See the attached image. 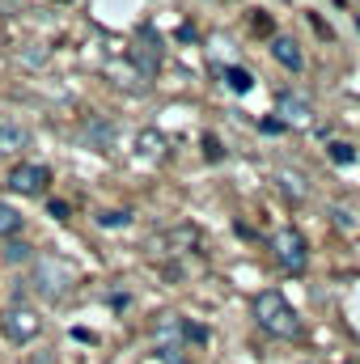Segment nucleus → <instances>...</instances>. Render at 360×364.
<instances>
[{"instance_id":"1","label":"nucleus","mask_w":360,"mask_h":364,"mask_svg":"<svg viewBox=\"0 0 360 364\" xmlns=\"http://www.w3.org/2000/svg\"><path fill=\"white\" fill-rule=\"evenodd\" d=\"M255 318H259V326H263L268 335H275V339H297V335H301L297 309H292L275 288H268V292L255 296Z\"/></svg>"},{"instance_id":"2","label":"nucleus","mask_w":360,"mask_h":364,"mask_svg":"<svg viewBox=\"0 0 360 364\" xmlns=\"http://www.w3.org/2000/svg\"><path fill=\"white\" fill-rule=\"evenodd\" d=\"M271 250H275V263H280L284 272L301 275L305 267H309V246H305L301 229H275V237H271Z\"/></svg>"},{"instance_id":"3","label":"nucleus","mask_w":360,"mask_h":364,"mask_svg":"<svg viewBox=\"0 0 360 364\" xmlns=\"http://www.w3.org/2000/svg\"><path fill=\"white\" fill-rule=\"evenodd\" d=\"M0 331H4V339H13V343H30V339L43 331V318H38L30 305H13V309L0 314Z\"/></svg>"},{"instance_id":"4","label":"nucleus","mask_w":360,"mask_h":364,"mask_svg":"<svg viewBox=\"0 0 360 364\" xmlns=\"http://www.w3.org/2000/svg\"><path fill=\"white\" fill-rule=\"evenodd\" d=\"M9 191H13V195H34V199H38V195H43V191H47V182H51V170H47V166H38V161H17V166H13V170H9Z\"/></svg>"},{"instance_id":"5","label":"nucleus","mask_w":360,"mask_h":364,"mask_svg":"<svg viewBox=\"0 0 360 364\" xmlns=\"http://www.w3.org/2000/svg\"><path fill=\"white\" fill-rule=\"evenodd\" d=\"M275 114H280V123H288V127H309L314 123V106H309V97L297 90H280L275 93Z\"/></svg>"},{"instance_id":"6","label":"nucleus","mask_w":360,"mask_h":364,"mask_svg":"<svg viewBox=\"0 0 360 364\" xmlns=\"http://www.w3.org/2000/svg\"><path fill=\"white\" fill-rule=\"evenodd\" d=\"M271 55H275V64H284L288 73H301V64H305L301 43L288 38V34H275V38H271Z\"/></svg>"},{"instance_id":"7","label":"nucleus","mask_w":360,"mask_h":364,"mask_svg":"<svg viewBox=\"0 0 360 364\" xmlns=\"http://www.w3.org/2000/svg\"><path fill=\"white\" fill-rule=\"evenodd\" d=\"M26 127L21 123H13L9 114H0V157H13V153H21L26 149Z\"/></svg>"},{"instance_id":"8","label":"nucleus","mask_w":360,"mask_h":364,"mask_svg":"<svg viewBox=\"0 0 360 364\" xmlns=\"http://www.w3.org/2000/svg\"><path fill=\"white\" fill-rule=\"evenodd\" d=\"M17 229H21V212L9 208V203H0V237H13Z\"/></svg>"},{"instance_id":"9","label":"nucleus","mask_w":360,"mask_h":364,"mask_svg":"<svg viewBox=\"0 0 360 364\" xmlns=\"http://www.w3.org/2000/svg\"><path fill=\"white\" fill-rule=\"evenodd\" d=\"M225 77H229V90L233 93H250L255 90V77H250L246 68H225Z\"/></svg>"},{"instance_id":"10","label":"nucleus","mask_w":360,"mask_h":364,"mask_svg":"<svg viewBox=\"0 0 360 364\" xmlns=\"http://www.w3.org/2000/svg\"><path fill=\"white\" fill-rule=\"evenodd\" d=\"M331 161H339V166H352V161H356V144H344V140H335V144H331Z\"/></svg>"},{"instance_id":"11","label":"nucleus","mask_w":360,"mask_h":364,"mask_svg":"<svg viewBox=\"0 0 360 364\" xmlns=\"http://www.w3.org/2000/svg\"><path fill=\"white\" fill-rule=\"evenodd\" d=\"M26 259H30V246H21V242L4 246V263H26Z\"/></svg>"},{"instance_id":"12","label":"nucleus","mask_w":360,"mask_h":364,"mask_svg":"<svg viewBox=\"0 0 360 364\" xmlns=\"http://www.w3.org/2000/svg\"><path fill=\"white\" fill-rule=\"evenodd\" d=\"M97 220H102V225H123V212H102Z\"/></svg>"}]
</instances>
